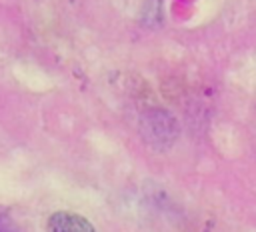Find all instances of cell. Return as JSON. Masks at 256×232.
I'll list each match as a JSON object with an SVG mask.
<instances>
[{"label":"cell","instance_id":"cell-1","mask_svg":"<svg viewBox=\"0 0 256 232\" xmlns=\"http://www.w3.org/2000/svg\"><path fill=\"white\" fill-rule=\"evenodd\" d=\"M50 232H96V230L76 214L58 212L50 218Z\"/></svg>","mask_w":256,"mask_h":232},{"label":"cell","instance_id":"cell-2","mask_svg":"<svg viewBox=\"0 0 256 232\" xmlns=\"http://www.w3.org/2000/svg\"><path fill=\"white\" fill-rule=\"evenodd\" d=\"M0 232H20L16 222L8 216V214H2L0 212Z\"/></svg>","mask_w":256,"mask_h":232}]
</instances>
